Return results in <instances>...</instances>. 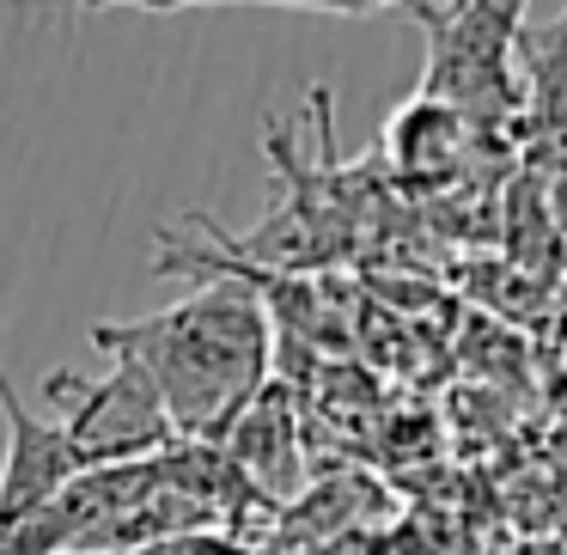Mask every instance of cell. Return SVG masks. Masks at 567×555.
<instances>
[{
	"label": "cell",
	"instance_id": "1",
	"mask_svg": "<svg viewBox=\"0 0 567 555\" xmlns=\"http://www.w3.org/2000/svg\"><path fill=\"white\" fill-rule=\"evenodd\" d=\"M104 360H128L153 384L165 421L189 445H220L269 384V311L250 281H208L153 318L92 323Z\"/></svg>",
	"mask_w": 567,
	"mask_h": 555
},
{
	"label": "cell",
	"instance_id": "2",
	"mask_svg": "<svg viewBox=\"0 0 567 555\" xmlns=\"http://www.w3.org/2000/svg\"><path fill=\"white\" fill-rule=\"evenodd\" d=\"M43 397L55 403V421L74 440V452L86 458V470L141 464V458L177 445L153 384L128 360H111L99 379H86V372H43Z\"/></svg>",
	"mask_w": 567,
	"mask_h": 555
},
{
	"label": "cell",
	"instance_id": "3",
	"mask_svg": "<svg viewBox=\"0 0 567 555\" xmlns=\"http://www.w3.org/2000/svg\"><path fill=\"white\" fill-rule=\"evenodd\" d=\"M0 415H7V445H0V518L25 513V506H43L74 476H86V458L74 452L62 421L31 415V409L19 403L7 367H0Z\"/></svg>",
	"mask_w": 567,
	"mask_h": 555
},
{
	"label": "cell",
	"instance_id": "4",
	"mask_svg": "<svg viewBox=\"0 0 567 555\" xmlns=\"http://www.w3.org/2000/svg\"><path fill=\"white\" fill-rule=\"evenodd\" d=\"M220 452L238 464V476L262 494V501H287L299 489V428H293V403L287 391L262 384L245 403V415L226 428Z\"/></svg>",
	"mask_w": 567,
	"mask_h": 555
},
{
	"label": "cell",
	"instance_id": "5",
	"mask_svg": "<svg viewBox=\"0 0 567 555\" xmlns=\"http://www.w3.org/2000/svg\"><path fill=\"white\" fill-rule=\"evenodd\" d=\"M68 555H250V549L226 531H189V537H159V543H135V549H68Z\"/></svg>",
	"mask_w": 567,
	"mask_h": 555
}]
</instances>
